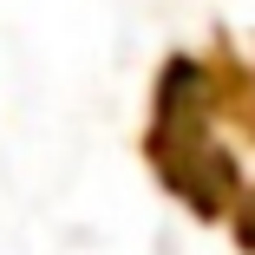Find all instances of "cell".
<instances>
[{
	"mask_svg": "<svg viewBox=\"0 0 255 255\" xmlns=\"http://www.w3.org/2000/svg\"><path fill=\"white\" fill-rule=\"evenodd\" d=\"M229 229H236V242H242V249H255V190H249V196H236Z\"/></svg>",
	"mask_w": 255,
	"mask_h": 255,
	"instance_id": "2",
	"label": "cell"
},
{
	"mask_svg": "<svg viewBox=\"0 0 255 255\" xmlns=\"http://www.w3.org/2000/svg\"><path fill=\"white\" fill-rule=\"evenodd\" d=\"M144 164L157 170V183L183 203L190 216L216 223L236 210L242 170L236 150L216 137V92H210V59L170 53L157 85H150V131H144Z\"/></svg>",
	"mask_w": 255,
	"mask_h": 255,
	"instance_id": "1",
	"label": "cell"
}]
</instances>
